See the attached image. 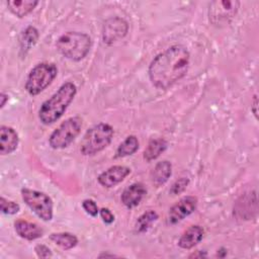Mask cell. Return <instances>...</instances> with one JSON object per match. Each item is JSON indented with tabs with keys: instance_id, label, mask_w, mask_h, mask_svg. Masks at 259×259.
<instances>
[{
	"instance_id": "603a6c76",
	"label": "cell",
	"mask_w": 259,
	"mask_h": 259,
	"mask_svg": "<svg viewBox=\"0 0 259 259\" xmlns=\"http://www.w3.org/2000/svg\"><path fill=\"white\" fill-rule=\"evenodd\" d=\"M0 209L5 214H15L19 211L20 206L18 203L8 200L5 197L1 196L0 198Z\"/></svg>"
},
{
	"instance_id": "f1b7e54d",
	"label": "cell",
	"mask_w": 259,
	"mask_h": 259,
	"mask_svg": "<svg viewBox=\"0 0 259 259\" xmlns=\"http://www.w3.org/2000/svg\"><path fill=\"white\" fill-rule=\"evenodd\" d=\"M258 104V102H257V96L255 95L254 96V104H253V106H252V111H253V113H254V115L257 117V105Z\"/></svg>"
},
{
	"instance_id": "44dd1931",
	"label": "cell",
	"mask_w": 259,
	"mask_h": 259,
	"mask_svg": "<svg viewBox=\"0 0 259 259\" xmlns=\"http://www.w3.org/2000/svg\"><path fill=\"white\" fill-rule=\"evenodd\" d=\"M38 39V31L35 27L33 26H28L24 29V31L21 34L20 38V46H21V51L27 52L28 50L33 47Z\"/></svg>"
},
{
	"instance_id": "d6986e66",
	"label": "cell",
	"mask_w": 259,
	"mask_h": 259,
	"mask_svg": "<svg viewBox=\"0 0 259 259\" xmlns=\"http://www.w3.org/2000/svg\"><path fill=\"white\" fill-rule=\"evenodd\" d=\"M51 241L60 246L64 250H70L78 244V239L75 235L67 232L53 233L50 236Z\"/></svg>"
},
{
	"instance_id": "3957f363",
	"label": "cell",
	"mask_w": 259,
	"mask_h": 259,
	"mask_svg": "<svg viewBox=\"0 0 259 259\" xmlns=\"http://www.w3.org/2000/svg\"><path fill=\"white\" fill-rule=\"evenodd\" d=\"M58 51L71 61H81L91 49V38L88 34L79 31H68L57 40Z\"/></svg>"
},
{
	"instance_id": "d4e9b609",
	"label": "cell",
	"mask_w": 259,
	"mask_h": 259,
	"mask_svg": "<svg viewBox=\"0 0 259 259\" xmlns=\"http://www.w3.org/2000/svg\"><path fill=\"white\" fill-rule=\"evenodd\" d=\"M188 183H189V180H188L187 178H185V177H182V178L176 180V181L172 184L171 189H170V192H171L172 194H174V195L179 194V193H181V192H183V191L185 190V188L187 187Z\"/></svg>"
},
{
	"instance_id": "cb8c5ba5",
	"label": "cell",
	"mask_w": 259,
	"mask_h": 259,
	"mask_svg": "<svg viewBox=\"0 0 259 259\" xmlns=\"http://www.w3.org/2000/svg\"><path fill=\"white\" fill-rule=\"evenodd\" d=\"M82 207L92 218L97 217V214L99 213V208L93 199H84L82 202Z\"/></svg>"
},
{
	"instance_id": "5bb4252c",
	"label": "cell",
	"mask_w": 259,
	"mask_h": 259,
	"mask_svg": "<svg viewBox=\"0 0 259 259\" xmlns=\"http://www.w3.org/2000/svg\"><path fill=\"white\" fill-rule=\"evenodd\" d=\"M14 229L19 237L28 241L36 240L40 238L44 234L42 229L38 225L24 220L16 221L14 223Z\"/></svg>"
},
{
	"instance_id": "277c9868",
	"label": "cell",
	"mask_w": 259,
	"mask_h": 259,
	"mask_svg": "<svg viewBox=\"0 0 259 259\" xmlns=\"http://www.w3.org/2000/svg\"><path fill=\"white\" fill-rule=\"evenodd\" d=\"M113 137V128L108 123H98L89 128L82 141L80 151L85 156H93L104 150Z\"/></svg>"
},
{
	"instance_id": "30bf717a",
	"label": "cell",
	"mask_w": 259,
	"mask_h": 259,
	"mask_svg": "<svg viewBox=\"0 0 259 259\" xmlns=\"http://www.w3.org/2000/svg\"><path fill=\"white\" fill-rule=\"evenodd\" d=\"M128 29V25L125 20L119 17H114L108 19L102 30V38L106 44H112L117 39L123 37Z\"/></svg>"
},
{
	"instance_id": "484cf974",
	"label": "cell",
	"mask_w": 259,
	"mask_h": 259,
	"mask_svg": "<svg viewBox=\"0 0 259 259\" xmlns=\"http://www.w3.org/2000/svg\"><path fill=\"white\" fill-rule=\"evenodd\" d=\"M99 214L102 219V221L107 224V225H110L114 222V214L111 212V210H109L108 208H105V207H102L100 210H99Z\"/></svg>"
},
{
	"instance_id": "8992f818",
	"label": "cell",
	"mask_w": 259,
	"mask_h": 259,
	"mask_svg": "<svg viewBox=\"0 0 259 259\" xmlns=\"http://www.w3.org/2000/svg\"><path fill=\"white\" fill-rule=\"evenodd\" d=\"M82 119L79 116L69 117L64 120L50 136L49 143L53 149L68 147L80 134Z\"/></svg>"
},
{
	"instance_id": "4fadbf2b",
	"label": "cell",
	"mask_w": 259,
	"mask_h": 259,
	"mask_svg": "<svg viewBox=\"0 0 259 259\" xmlns=\"http://www.w3.org/2000/svg\"><path fill=\"white\" fill-rule=\"evenodd\" d=\"M18 135L14 128L1 125L0 127V153L2 155L11 154L18 146Z\"/></svg>"
},
{
	"instance_id": "ffe728a7",
	"label": "cell",
	"mask_w": 259,
	"mask_h": 259,
	"mask_svg": "<svg viewBox=\"0 0 259 259\" xmlns=\"http://www.w3.org/2000/svg\"><path fill=\"white\" fill-rule=\"evenodd\" d=\"M139 149V141L136 136H128L125 138V140L120 143L116 150V157L121 158V157H126L130 155H133L136 153Z\"/></svg>"
},
{
	"instance_id": "4316f807",
	"label": "cell",
	"mask_w": 259,
	"mask_h": 259,
	"mask_svg": "<svg viewBox=\"0 0 259 259\" xmlns=\"http://www.w3.org/2000/svg\"><path fill=\"white\" fill-rule=\"evenodd\" d=\"M36 255L40 258H49L52 257V251L46 245H36L34 248Z\"/></svg>"
},
{
	"instance_id": "5b68a950",
	"label": "cell",
	"mask_w": 259,
	"mask_h": 259,
	"mask_svg": "<svg viewBox=\"0 0 259 259\" xmlns=\"http://www.w3.org/2000/svg\"><path fill=\"white\" fill-rule=\"evenodd\" d=\"M58 69L53 63H40L34 66L29 72L25 89L30 95H37L42 92L49 85L52 84L57 77Z\"/></svg>"
},
{
	"instance_id": "2e32d148",
	"label": "cell",
	"mask_w": 259,
	"mask_h": 259,
	"mask_svg": "<svg viewBox=\"0 0 259 259\" xmlns=\"http://www.w3.org/2000/svg\"><path fill=\"white\" fill-rule=\"evenodd\" d=\"M8 9L17 17H24L38 4L36 0H9L6 2Z\"/></svg>"
},
{
	"instance_id": "ba28073f",
	"label": "cell",
	"mask_w": 259,
	"mask_h": 259,
	"mask_svg": "<svg viewBox=\"0 0 259 259\" xmlns=\"http://www.w3.org/2000/svg\"><path fill=\"white\" fill-rule=\"evenodd\" d=\"M238 1H215L209 6V19L213 23H221L230 20L238 11Z\"/></svg>"
},
{
	"instance_id": "9c48e42d",
	"label": "cell",
	"mask_w": 259,
	"mask_h": 259,
	"mask_svg": "<svg viewBox=\"0 0 259 259\" xmlns=\"http://www.w3.org/2000/svg\"><path fill=\"white\" fill-rule=\"evenodd\" d=\"M197 206V198L195 196H184L180 198L169 210L168 222L171 225H175L181 222L183 219L191 214Z\"/></svg>"
},
{
	"instance_id": "6da1fadb",
	"label": "cell",
	"mask_w": 259,
	"mask_h": 259,
	"mask_svg": "<svg viewBox=\"0 0 259 259\" xmlns=\"http://www.w3.org/2000/svg\"><path fill=\"white\" fill-rule=\"evenodd\" d=\"M190 54L180 45L168 48L157 55L149 66V77L152 84L159 89H168L181 78L189 68Z\"/></svg>"
},
{
	"instance_id": "7402d4cb",
	"label": "cell",
	"mask_w": 259,
	"mask_h": 259,
	"mask_svg": "<svg viewBox=\"0 0 259 259\" xmlns=\"http://www.w3.org/2000/svg\"><path fill=\"white\" fill-rule=\"evenodd\" d=\"M158 219V213L154 210H148L141 214L136 223V230L139 233H145Z\"/></svg>"
},
{
	"instance_id": "83f0119b",
	"label": "cell",
	"mask_w": 259,
	"mask_h": 259,
	"mask_svg": "<svg viewBox=\"0 0 259 259\" xmlns=\"http://www.w3.org/2000/svg\"><path fill=\"white\" fill-rule=\"evenodd\" d=\"M0 99H1V102H0V107L1 108H3L4 107V105H5V103H6V101L8 100V95H6L5 93H1L0 94Z\"/></svg>"
},
{
	"instance_id": "e0dca14e",
	"label": "cell",
	"mask_w": 259,
	"mask_h": 259,
	"mask_svg": "<svg viewBox=\"0 0 259 259\" xmlns=\"http://www.w3.org/2000/svg\"><path fill=\"white\" fill-rule=\"evenodd\" d=\"M172 173V165L169 161H161L158 162L155 166V168L152 171V181L156 185H162L171 176Z\"/></svg>"
},
{
	"instance_id": "ac0fdd59",
	"label": "cell",
	"mask_w": 259,
	"mask_h": 259,
	"mask_svg": "<svg viewBox=\"0 0 259 259\" xmlns=\"http://www.w3.org/2000/svg\"><path fill=\"white\" fill-rule=\"evenodd\" d=\"M167 149V142L164 139H153L149 142L145 152L144 158L147 161H153L157 159Z\"/></svg>"
},
{
	"instance_id": "7a4b0ae2",
	"label": "cell",
	"mask_w": 259,
	"mask_h": 259,
	"mask_svg": "<svg viewBox=\"0 0 259 259\" xmlns=\"http://www.w3.org/2000/svg\"><path fill=\"white\" fill-rule=\"evenodd\" d=\"M77 93V87L72 82H66L40 106L38 111L39 120L44 124L57 121L66 111Z\"/></svg>"
},
{
	"instance_id": "9a60e30c",
	"label": "cell",
	"mask_w": 259,
	"mask_h": 259,
	"mask_svg": "<svg viewBox=\"0 0 259 259\" xmlns=\"http://www.w3.org/2000/svg\"><path fill=\"white\" fill-rule=\"evenodd\" d=\"M203 229L198 226L194 225L189 227L179 238L178 245L182 249H191L196 246L203 237Z\"/></svg>"
},
{
	"instance_id": "52a82bcc",
	"label": "cell",
	"mask_w": 259,
	"mask_h": 259,
	"mask_svg": "<svg viewBox=\"0 0 259 259\" xmlns=\"http://www.w3.org/2000/svg\"><path fill=\"white\" fill-rule=\"evenodd\" d=\"M21 196L26 205L42 221L48 222L53 219V200L52 198L40 191L23 188Z\"/></svg>"
},
{
	"instance_id": "7c38bea8",
	"label": "cell",
	"mask_w": 259,
	"mask_h": 259,
	"mask_svg": "<svg viewBox=\"0 0 259 259\" xmlns=\"http://www.w3.org/2000/svg\"><path fill=\"white\" fill-rule=\"evenodd\" d=\"M147 193V189L143 183L137 182L133 183L128 187H126L122 194H121V202L128 208L137 206L142 199L144 198L145 194Z\"/></svg>"
},
{
	"instance_id": "8fae6325",
	"label": "cell",
	"mask_w": 259,
	"mask_h": 259,
	"mask_svg": "<svg viewBox=\"0 0 259 259\" xmlns=\"http://www.w3.org/2000/svg\"><path fill=\"white\" fill-rule=\"evenodd\" d=\"M130 173H131V169L128 167L115 165V166L109 167L107 170L100 173L99 176L97 177V180L100 185L110 188L120 183Z\"/></svg>"
}]
</instances>
